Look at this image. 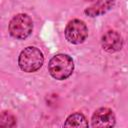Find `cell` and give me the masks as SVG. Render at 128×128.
I'll return each instance as SVG.
<instances>
[{"label":"cell","instance_id":"8992f818","mask_svg":"<svg viewBox=\"0 0 128 128\" xmlns=\"http://www.w3.org/2000/svg\"><path fill=\"white\" fill-rule=\"evenodd\" d=\"M101 44L105 51L109 53H114L121 50L123 46V38L117 31L110 30L102 36Z\"/></svg>","mask_w":128,"mask_h":128},{"label":"cell","instance_id":"3957f363","mask_svg":"<svg viewBox=\"0 0 128 128\" xmlns=\"http://www.w3.org/2000/svg\"><path fill=\"white\" fill-rule=\"evenodd\" d=\"M8 30L13 38L24 40L29 37L33 30V22L27 14H17L9 22Z\"/></svg>","mask_w":128,"mask_h":128},{"label":"cell","instance_id":"5b68a950","mask_svg":"<svg viewBox=\"0 0 128 128\" xmlns=\"http://www.w3.org/2000/svg\"><path fill=\"white\" fill-rule=\"evenodd\" d=\"M116 123L115 115L113 111L106 107H101L97 109L91 118V126L96 128L103 127H113Z\"/></svg>","mask_w":128,"mask_h":128},{"label":"cell","instance_id":"7a4b0ae2","mask_svg":"<svg viewBox=\"0 0 128 128\" xmlns=\"http://www.w3.org/2000/svg\"><path fill=\"white\" fill-rule=\"evenodd\" d=\"M43 62V53L38 48L32 46L24 48L18 57V65L20 69L27 73H32L40 69Z\"/></svg>","mask_w":128,"mask_h":128},{"label":"cell","instance_id":"ba28073f","mask_svg":"<svg viewBox=\"0 0 128 128\" xmlns=\"http://www.w3.org/2000/svg\"><path fill=\"white\" fill-rule=\"evenodd\" d=\"M88 121L82 113H73L65 121V127H88Z\"/></svg>","mask_w":128,"mask_h":128},{"label":"cell","instance_id":"9c48e42d","mask_svg":"<svg viewBox=\"0 0 128 128\" xmlns=\"http://www.w3.org/2000/svg\"><path fill=\"white\" fill-rule=\"evenodd\" d=\"M16 124V120L14 118V116L7 112V111H4L1 116H0V126L2 127H13L15 126Z\"/></svg>","mask_w":128,"mask_h":128},{"label":"cell","instance_id":"277c9868","mask_svg":"<svg viewBox=\"0 0 128 128\" xmlns=\"http://www.w3.org/2000/svg\"><path fill=\"white\" fill-rule=\"evenodd\" d=\"M64 34L68 42L72 44H81L88 36V28L82 20L73 19L66 25Z\"/></svg>","mask_w":128,"mask_h":128},{"label":"cell","instance_id":"6da1fadb","mask_svg":"<svg viewBox=\"0 0 128 128\" xmlns=\"http://www.w3.org/2000/svg\"><path fill=\"white\" fill-rule=\"evenodd\" d=\"M50 75L56 80L67 79L74 70L73 59L67 54H57L53 56L48 64Z\"/></svg>","mask_w":128,"mask_h":128},{"label":"cell","instance_id":"52a82bcc","mask_svg":"<svg viewBox=\"0 0 128 128\" xmlns=\"http://www.w3.org/2000/svg\"><path fill=\"white\" fill-rule=\"evenodd\" d=\"M115 4V0H98L93 3L91 6L85 9V14L89 17H96L102 14H105L109 10L113 8Z\"/></svg>","mask_w":128,"mask_h":128}]
</instances>
